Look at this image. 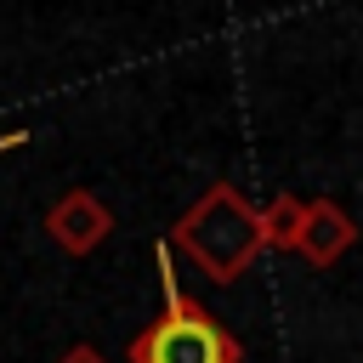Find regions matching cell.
<instances>
[{
	"mask_svg": "<svg viewBox=\"0 0 363 363\" xmlns=\"http://www.w3.org/2000/svg\"><path fill=\"white\" fill-rule=\"evenodd\" d=\"M170 244L210 278V284H233L250 272V261L267 250V216L233 187V182H210L182 221L170 227Z\"/></svg>",
	"mask_w": 363,
	"mask_h": 363,
	"instance_id": "obj_1",
	"label": "cell"
},
{
	"mask_svg": "<svg viewBox=\"0 0 363 363\" xmlns=\"http://www.w3.org/2000/svg\"><path fill=\"white\" fill-rule=\"evenodd\" d=\"M159 289H164V312L130 335V363H244L238 335H227L193 295H182L176 267H170V244H159Z\"/></svg>",
	"mask_w": 363,
	"mask_h": 363,
	"instance_id": "obj_2",
	"label": "cell"
},
{
	"mask_svg": "<svg viewBox=\"0 0 363 363\" xmlns=\"http://www.w3.org/2000/svg\"><path fill=\"white\" fill-rule=\"evenodd\" d=\"M45 233H51V244H57L62 255H91L96 244H108V233H113V210H108L96 193L68 187V193L45 210Z\"/></svg>",
	"mask_w": 363,
	"mask_h": 363,
	"instance_id": "obj_3",
	"label": "cell"
},
{
	"mask_svg": "<svg viewBox=\"0 0 363 363\" xmlns=\"http://www.w3.org/2000/svg\"><path fill=\"white\" fill-rule=\"evenodd\" d=\"M57 363H108V357H102L96 346H85V340H79V346H68V352H62Z\"/></svg>",
	"mask_w": 363,
	"mask_h": 363,
	"instance_id": "obj_6",
	"label": "cell"
},
{
	"mask_svg": "<svg viewBox=\"0 0 363 363\" xmlns=\"http://www.w3.org/2000/svg\"><path fill=\"white\" fill-rule=\"evenodd\" d=\"M306 210H312V199H301V193H278V199L261 210V216H267V250H301Z\"/></svg>",
	"mask_w": 363,
	"mask_h": 363,
	"instance_id": "obj_5",
	"label": "cell"
},
{
	"mask_svg": "<svg viewBox=\"0 0 363 363\" xmlns=\"http://www.w3.org/2000/svg\"><path fill=\"white\" fill-rule=\"evenodd\" d=\"M352 244H357V221H352L335 199H312V210H306V233H301V250H295V255H301L306 267L323 272V267H335Z\"/></svg>",
	"mask_w": 363,
	"mask_h": 363,
	"instance_id": "obj_4",
	"label": "cell"
}]
</instances>
